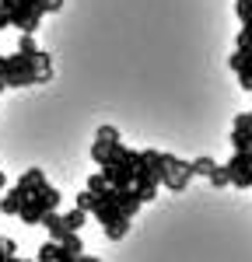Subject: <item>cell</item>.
<instances>
[{
  "label": "cell",
  "mask_w": 252,
  "mask_h": 262,
  "mask_svg": "<svg viewBox=\"0 0 252 262\" xmlns=\"http://www.w3.org/2000/svg\"><path fill=\"white\" fill-rule=\"evenodd\" d=\"M207 179H210V185H217V189H224V185H231V179H228V168H221V164H217V168L210 171Z\"/></svg>",
  "instance_id": "cell-11"
},
{
  "label": "cell",
  "mask_w": 252,
  "mask_h": 262,
  "mask_svg": "<svg viewBox=\"0 0 252 262\" xmlns=\"http://www.w3.org/2000/svg\"><path fill=\"white\" fill-rule=\"evenodd\" d=\"M7 259H18V245L11 242V238H4V262Z\"/></svg>",
  "instance_id": "cell-15"
},
{
  "label": "cell",
  "mask_w": 252,
  "mask_h": 262,
  "mask_svg": "<svg viewBox=\"0 0 252 262\" xmlns=\"http://www.w3.org/2000/svg\"><path fill=\"white\" fill-rule=\"evenodd\" d=\"M84 217H88V210H84V206H74L70 213H63V221H67V227H70V231H81Z\"/></svg>",
  "instance_id": "cell-10"
},
{
  "label": "cell",
  "mask_w": 252,
  "mask_h": 262,
  "mask_svg": "<svg viewBox=\"0 0 252 262\" xmlns=\"http://www.w3.org/2000/svg\"><path fill=\"white\" fill-rule=\"evenodd\" d=\"M88 189H91L95 196H98V192H105V189H109V179H105V171H98V175H91V179H88Z\"/></svg>",
  "instance_id": "cell-13"
},
{
  "label": "cell",
  "mask_w": 252,
  "mask_h": 262,
  "mask_svg": "<svg viewBox=\"0 0 252 262\" xmlns=\"http://www.w3.org/2000/svg\"><path fill=\"white\" fill-rule=\"evenodd\" d=\"M235 49H252V28L249 25H242V32H238V46Z\"/></svg>",
  "instance_id": "cell-14"
},
{
  "label": "cell",
  "mask_w": 252,
  "mask_h": 262,
  "mask_svg": "<svg viewBox=\"0 0 252 262\" xmlns=\"http://www.w3.org/2000/svg\"><path fill=\"white\" fill-rule=\"evenodd\" d=\"M25 200H28V189H21V185H14L4 200H0V213L4 217H18L21 206H25Z\"/></svg>",
  "instance_id": "cell-4"
},
{
  "label": "cell",
  "mask_w": 252,
  "mask_h": 262,
  "mask_svg": "<svg viewBox=\"0 0 252 262\" xmlns=\"http://www.w3.org/2000/svg\"><path fill=\"white\" fill-rule=\"evenodd\" d=\"M60 245H63V252H67V262H70V259H81L84 245H81V238H77V231H70L67 238H60Z\"/></svg>",
  "instance_id": "cell-7"
},
{
  "label": "cell",
  "mask_w": 252,
  "mask_h": 262,
  "mask_svg": "<svg viewBox=\"0 0 252 262\" xmlns=\"http://www.w3.org/2000/svg\"><path fill=\"white\" fill-rule=\"evenodd\" d=\"M4 88H7V81H4V77H0V91H4Z\"/></svg>",
  "instance_id": "cell-16"
},
{
  "label": "cell",
  "mask_w": 252,
  "mask_h": 262,
  "mask_svg": "<svg viewBox=\"0 0 252 262\" xmlns=\"http://www.w3.org/2000/svg\"><path fill=\"white\" fill-rule=\"evenodd\" d=\"M39 262H67V252H63V245L56 238H49V242L39 248Z\"/></svg>",
  "instance_id": "cell-6"
},
{
  "label": "cell",
  "mask_w": 252,
  "mask_h": 262,
  "mask_svg": "<svg viewBox=\"0 0 252 262\" xmlns=\"http://www.w3.org/2000/svg\"><path fill=\"white\" fill-rule=\"evenodd\" d=\"M42 182H46V175H42V168H32V171H25V175L18 179V185H21V189H28V192H32V189H39Z\"/></svg>",
  "instance_id": "cell-8"
},
{
  "label": "cell",
  "mask_w": 252,
  "mask_h": 262,
  "mask_svg": "<svg viewBox=\"0 0 252 262\" xmlns=\"http://www.w3.org/2000/svg\"><path fill=\"white\" fill-rule=\"evenodd\" d=\"M18 53H25V56H39L42 49L35 46V39H32V32H21V39H18Z\"/></svg>",
  "instance_id": "cell-9"
},
{
  "label": "cell",
  "mask_w": 252,
  "mask_h": 262,
  "mask_svg": "<svg viewBox=\"0 0 252 262\" xmlns=\"http://www.w3.org/2000/svg\"><path fill=\"white\" fill-rule=\"evenodd\" d=\"M60 206V192L53 189V185H46L42 182L39 189H32L28 192V200H25V206H21V221L28 224V227H35V224H42V217L49 213V210H56Z\"/></svg>",
  "instance_id": "cell-1"
},
{
  "label": "cell",
  "mask_w": 252,
  "mask_h": 262,
  "mask_svg": "<svg viewBox=\"0 0 252 262\" xmlns=\"http://www.w3.org/2000/svg\"><path fill=\"white\" fill-rule=\"evenodd\" d=\"M42 224H46V231H49V238H56V242L70 234V227H67V221H63V217L56 213V210H49V213L42 217Z\"/></svg>",
  "instance_id": "cell-5"
},
{
  "label": "cell",
  "mask_w": 252,
  "mask_h": 262,
  "mask_svg": "<svg viewBox=\"0 0 252 262\" xmlns=\"http://www.w3.org/2000/svg\"><path fill=\"white\" fill-rule=\"evenodd\" d=\"M196 179L193 175V164L179 161V158H172V154H165V168H161V185H168L172 192H182L189 182Z\"/></svg>",
  "instance_id": "cell-2"
},
{
  "label": "cell",
  "mask_w": 252,
  "mask_h": 262,
  "mask_svg": "<svg viewBox=\"0 0 252 262\" xmlns=\"http://www.w3.org/2000/svg\"><path fill=\"white\" fill-rule=\"evenodd\" d=\"M116 143H119V129H116V126H102L98 137H95V143H91V158L102 164L105 158L116 150Z\"/></svg>",
  "instance_id": "cell-3"
},
{
  "label": "cell",
  "mask_w": 252,
  "mask_h": 262,
  "mask_svg": "<svg viewBox=\"0 0 252 262\" xmlns=\"http://www.w3.org/2000/svg\"><path fill=\"white\" fill-rule=\"evenodd\" d=\"M189 164H193V175H203V179H207L210 171L217 168V164L210 161V158H196V161H189Z\"/></svg>",
  "instance_id": "cell-12"
}]
</instances>
